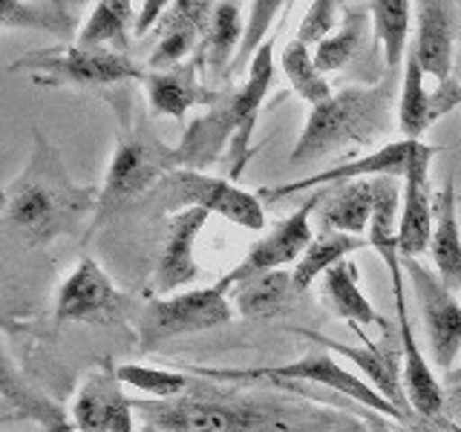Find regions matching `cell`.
<instances>
[{
    "label": "cell",
    "instance_id": "obj_1",
    "mask_svg": "<svg viewBox=\"0 0 461 432\" xmlns=\"http://www.w3.org/2000/svg\"><path fill=\"white\" fill-rule=\"evenodd\" d=\"M194 378V374H191ZM144 432H369L366 421L321 403L234 392L191 381L170 400H133Z\"/></svg>",
    "mask_w": 461,
    "mask_h": 432
},
{
    "label": "cell",
    "instance_id": "obj_2",
    "mask_svg": "<svg viewBox=\"0 0 461 432\" xmlns=\"http://www.w3.org/2000/svg\"><path fill=\"white\" fill-rule=\"evenodd\" d=\"M98 191L72 182L58 150L43 133H35L29 165L4 191L6 234L23 248H47L58 237H78L84 222L95 220Z\"/></svg>",
    "mask_w": 461,
    "mask_h": 432
},
{
    "label": "cell",
    "instance_id": "obj_3",
    "mask_svg": "<svg viewBox=\"0 0 461 432\" xmlns=\"http://www.w3.org/2000/svg\"><path fill=\"white\" fill-rule=\"evenodd\" d=\"M395 90V72L384 69V78L375 86H346L323 104L312 107L288 162L309 165L314 158L355 153L381 141L393 130Z\"/></svg>",
    "mask_w": 461,
    "mask_h": 432
},
{
    "label": "cell",
    "instance_id": "obj_4",
    "mask_svg": "<svg viewBox=\"0 0 461 432\" xmlns=\"http://www.w3.org/2000/svg\"><path fill=\"white\" fill-rule=\"evenodd\" d=\"M274 78V38L263 43L249 67V81L237 90L222 93V98L208 110V115L191 122L179 141L182 167L205 170L220 158L230 141V150L249 153V136L254 130L257 112L263 107L266 93Z\"/></svg>",
    "mask_w": 461,
    "mask_h": 432
},
{
    "label": "cell",
    "instance_id": "obj_5",
    "mask_svg": "<svg viewBox=\"0 0 461 432\" xmlns=\"http://www.w3.org/2000/svg\"><path fill=\"white\" fill-rule=\"evenodd\" d=\"M182 167V156L176 148H167L162 139L148 127V122L139 119L133 124H124L115 153L110 158V167L104 173V184L98 191L95 225H101L113 211H119L124 202L144 191H156V184L167 179L170 173Z\"/></svg>",
    "mask_w": 461,
    "mask_h": 432
},
{
    "label": "cell",
    "instance_id": "obj_6",
    "mask_svg": "<svg viewBox=\"0 0 461 432\" xmlns=\"http://www.w3.org/2000/svg\"><path fill=\"white\" fill-rule=\"evenodd\" d=\"M179 372L194 374V378L202 381H222V383H251V381H274V383H314L323 389H335V392L352 398L360 407H366L369 412H378L398 421L401 427L410 424L407 415L398 412L386 398H381L375 389L360 381L357 374H352L349 369H343L335 355L326 349H314L309 355H303L292 364L283 366H254V369H220V366H194V364H182Z\"/></svg>",
    "mask_w": 461,
    "mask_h": 432
},
{
    "label": "cell",
    "instance_id": "obj_7",
    "mask_svg": "<svg viewBox=\"0 0 461 432\" xmlns=\"http://www.w3.org/2000/svg\"><path fill=\"white\" fill-rule=\"evenodd\" d=\"M9 72H29L41 86H78V90L148 78V69L133 64L127 55L113 50H86L78 43L26 52L9 67Z\"/></svg>",
    "mask_w": 461,
    "mask_h": 432
},
{
    "label": "cell",
    "instance_id": "obj_8",
    "mask_svg": "<svg viewBox=\"0 0 461 432\" xmlns=\"http://www.w3.org/2000/svg\"><path fill=\"white\" fill-rule=\"evenodd\" d=\"M153 196H156V208L170 213L199 208L249 230H259L266 225L263 202H259L257 194L242 191L230 179L208 176L202 170L179 167L176 173H170L167 179L156 184Z\"/></svg>",
    "mask_w": 461,
    "mask_h": 432
},
{
    "label": "cell",
    "instance_id": "obj_9",
    "mask_svg": "<svg viewBox=\"0 0 461 432\" xmlns=\"http://www.w3.org/2000/svg\"><path fill=\"white\" fill-rule=\"evenodd\" d=\"M230 317H234V306L220 285L150 300L139 317V349L153 352L173 338L220 328L230 323Z\"/></svg>",
    "mask_w": 461,
    "mask_h": 432
},
{
    "label": "cell",
    "instance_id": "obj_10",
    "mask_svg": "<svg viewBox=\"0 0 461 432\" xmlns=\"http://www.w3.org/2000/svg\"><path fill=\"white\" fill-rule=\"evenodd\" d=\"M297 335L309 338L312 343H317L321 349L331 352V355H343L349 357L352 364L364 372L366 383L378 392L381 398H386L398 412L407 415V421L415 418V410L410 403V395H407V386H403V349H401V335L398 328H384V340L381 343H369V338L364 335V328L360 326H352L355 335L364 340V346H346V343H338L321 331H312V328H294Z\"/></svg>",
    "mask_w": 461,
    "mask_h": 432
},
{
    "label": "cell",
    "instance_id": "obj_11",
    "mask_svg": "<svg viewBox=\"0 0 461 432\" xmlns=\"http://www.w3.org/2000/svg\"><path fill=\"white\" fill-rule=\"evenodd\" d=\"M401 263H403V274H407L415 288L432 364L444 372H453V364L461 352V302L441 283L436 271L418 263V256H407V259L401 256Z\"/></svg>",
    "mask_w": 461,
    "mask_h": 432
},
{
    "label": "cell",
    "instance_id": "obj_12",
    "mask_svg": "<svg viewBox=\"0 0 461 432\" xmlns=\"http://www.w3.org/2000/svg\"><path fill=\"white\" fill-rule=\"evenodd\" d=\"M384 263H386L389 274H393L395 320H398V335H401V349H403V386H407L410 403L418 418H424V421L453 432L450 421L444 418V389L415 343V331H412L410 311H407V283H403L407 274H403L401 254L384 259Z\"/></svg>",
    "mask_w": 461,
    "mask_h": 432
},
{
    "label": "cell",
    "instance_id": "obj_13",
    "mask_svg": "<svg viewBox=\"0 0 461 432\" xmlns=\"http://www.w3.org/2000/svg\"><path fill=\"white\" fill-rule=\"evenodd\" d=\"M314 211H317V194L303 202L292 216H285L268 237L254 242L251 251L242 256V263L237 268H230L216 285L228 294V288H237V285L249 283L254 277H263V274H271V271H283L285 266H297V259L306 254V248L314 239V234H312V213Z\"/></svg>",
    "mask_w": 461,
    "mask_h": 432
},
{
    "label": "cell",
    "instance_id": "obj_14",
    "mask_svg": "<svg viewBox=\"0 0 461 432\" xmlns=\"http://www.w3.org/2000/svg\"><path fill=\"white\" fill-rule=\"evenodd\" d=\"M127 309V297L93 256H84L61 283L55 300V323H110Z\"/></svg>",
    "mask_w": 461,
    "mask_h": 432
},
{
    "label": "cell",
    "instance_id": "obj_15",
    "mask_svg": "<svg viewBox=\"0 0 461 432\" xmlns=\"http://www.w3.org/2000/svg\"><path fill=\"white\" fill-rule=\"evenodd\" d=\"M72 421L78 432H133L136 407L122 392V378L113 360H101L84 378L72 403Z\"/></svg>",
    "mask_w": 461,
    "mask_h": 432
},
{
    "label": "cell",
    "instance_id": "obj_16",
    "mask_svg": "<svg viewBox=\"0 0 461 432\" xmlns=\"http://www.w3.org/2000/svg\"><path fill=\"white\" fill-rule=\"evenodd\" d=\"M415 144L418 141H393V144H384V148L372 150L366 156L355 158V162H346V165H335L326 173H314L309 179H297V182H285L277 187H259L257 196L259 199H283V196H294V194H306L314 191V187H329V184H338V182H355V179H378V176H401L407 173L410 167V158L415 153Z\"/></svg>",
    "mask_w": 461,
    "mask_h": 432
},
{
    "label": "cell",
    "instance_id": "obj_17",
    "mask_svg": "<svg viewBox=\"0 0 461 432\" xmlns=\"http://www.w3.org/2000/svg\"><path fill=\"white\" fill-rule=\"evenodd\" d=\"M456 4L441 0H421L415 4V43L412 55L424 76L436 78L438 84L453 78L456 72V35L461 14Z\"/></svg>",
    "mask_w": 461,
    "mask_h": 432
},
{
    "label": "cell",
    "instance_id": "obj_18",
    "mask_svg": "<svg viewBox=\"0 0 461 432\" xmlns=\"http://www.w3.org/2000/svg\"><path fill=\"white\" fill-rule=\"evenodd\" d=\"M436 148L418 141L403 173V202H401V225H398V251L401 256H418L429 248L432 239V194H429V162Z\"/></svg>",
    "mask_w": 461,
    "mask_h": 432
},
{
    "label": "cell",
    "instance_id": "obj_19",
    "mask_svg": "<svg viewBox=\"0 0 461 432\" xmlns=\"http://www.w3.org/2000/svg\"><path fill=\"white\" fill-rule=\"evenodd\" d=\"M208 216L211 213L199 211V208L170 216L167 242H165L162 254H158V263H156L153 280H150V292L156 294V300L170 294V292H176V288H182V285H191L199 277L194 245H196L199 230L205 228Z\"/></svg>",
    "mask_w": 461,
    "mask_h": 432
},
{
    "label": "cell",
    "instance_id": "obj_20",
    "mask_svg": "<svg viewBox=\"0 0 461 432\" xmlns=\"http://www.w3.org/2000/svg\"><path fill=\"white\" fill-rule=\"evenodd\" d=\"M211 0H176L158 23V43L153 47L148 67L153 72H165L185 64L187 55H196L199 40L205 35L208 21L213 14Z\"/></svg>",
    "mask_w": 461,
    "mask_h": 432
},
{
    "label": "cell",
    "instance_id": "obj_21",
    "mask_svg": "<svg viewBox=\"0 0 461 432\" xmlns=\"http://www.w3.org/2000/svg\"><path fill=\"white\" fill-rule=\"evenodd\" d=\"M144 93H148L150 110L156 115H170V119H185V112L194 107L211 110L222 98V93L205 84V69L196 58L165 72H148Z\"/></svg>",
    "mask_w": 461,
    "mask_h": 432
},
{
    "label": "cell",
    "instance_id": "obj_22",
    "mask_svg": "<svg viewBox=\"0 0 461 432\" xmlns=\"http://www.w3.org/2000/svg\"><path fill=\"white\" fill-rule=\"evenodd\" d=\"M375 179H355L329 184L317 194V222L321 234H349L360 237L372 220Z\"/></svg>",
    "mask_w": 461,
    "mask_h": 432
},
{
    "label": "cell",
    "instance_id": "obj_23",
    "mask_svg": "<svg viewBox=\"0 0 461 432\" xmlns=\"http://www.w3.org/2000/svg\"><path fill=\"white\" fill-rule=\"evenodd\" d=\"M0 386H4V424L12 421H38L47 432H78L76 427H69L64 410L52 403L47 395H41L38 389L23 381V374H18L12 357L4 355V374H0Z\"/></svg>",
    "mask_w": 461,
    "mask_h": 432
},
{
    "label": "cell",
    "instance_id": "obj_24",
    "mask_svg": "<svg viewBox=\"0 0 461 432\" xmlns=\"http://www.w3.org/2000/svg\"><path fill=\"white\" fill-rule=\"evenodd\" d=\"M458 199L456 187L447 179L441 191L432 194V239H429V254L436 263V274L450 292H461V230H458Z\"/></svg>",
    "mask_w": 461,
    "mask_h": 432
},
{
    "label": "cell",
    "instance_id": "obj_25",
    "mask_svg": "<svg viewBox=\"0 0 461 432\" xmlns=\"http://www.w3.org/2000/svg\"><path fill=\"white\" fill-rule=\"evenodd\" d=\"M242 6L240 4H216L208 21L205 35L199 40L196 61L205 69V81H222L230 72V58H237V43H242Z\"/></svg>",
    "mask_w": 461,
    "mask_h": 432
},
{
    "label": "cell",
    "instance_id": "obj_26",
    "mask_svg": "<svg viewBox=\"0 0 461 432\" xmlns=\"http://www.w3.org/2000/svg\"><path fill=\"white\" fill-rule=\"evenodd\" d=\"M321 300L329 306V311L340 317L343 323L349 326H381L389 328L393 323L384 320V317L375 311L372 302L364 297L357 285V266L355 263H340L335 266L329 274H323V283H321Z\"/></svg>",
    "mask_w": 461,
    "mask_h": 432
},
{
    "label": "cell",
    "instance_id": "obj_27",
    "mask_svg": "<svg viewBox=\"0 0 461 432\" xmlns=\"http://www.w3.org/2000/svg\"><path fill=\"white\" fill-rule=\"evenodd\" d=\"M78 14L72 4H21V0H6L0 6V29H26V32H47L55 35L58 40H64V47H69L72 38H78L76 32Z\"/></svg>",
    "mask_w": 461,
    "mask_h": 432
},
{
    "label": "cell",
    "instance_id": "obj_28",
    "mask_svg": "<svg viewBox=\"0 0 461 432\" xmlns=\"http://www.w3.org/2000/svg\"><path fill=\"white\" fill-rule=\"evenodd\" d=\"M133 9L136 6L127 4V0H98V4H93L86 23L78 29L76 43L86 50H113L127 55L130 26H136Z\"/></svg>",
    "mask_w": 461,
    "mask_h": 432
},
{
    "label": "cell",
    "instance_id": "obj_29",
    "mask_svg": "<svg viewBox=\"0 0 461 432\" xmlns=\"http://www.w3.org/2000/svg\"><path fill=\"white\" fill-rule=\"evenodd\" d=\"M294 292L297 288L292 271L285 268L271 271L234 288V311L249 317V320H263V317L283 314V309L292 306Z\"/></svg>",
    "mask_w": 461,
    "mask_h": 432
},
{
    "label": "cell",
    "instance_id": "obj_30",
    "mask_svg": "<svg viewBox=\"0 0 461 432\" xmlns=\"http://www.w3.org/2000/svg\"><path fill=\"white\" fill-rule=\"evenodd\" d=\"M360 248H369V242L364 237H349V234H317L312 239V245L306 248L297 259V266L292 268V277H294V288L303 294L309 292L312 283L317 277H323L335 266L346 263L355 251Z\"/></svg>",
    "mask_w": 461,
    "mask_h": 432
},
{
    "label": "cell",
    "instance_id": "obj_31",
    "mask_svg": "<svg viewBox=\"0 0 461 432\" xmlns=\"http://www.w3.org/2000/svg\"><path fill=\"white\" fill-rule=\"evenodd\" d=\"M410 0H375L369 4V18L375 29V40L384 47V69L398 72L407 64V38H410Z\"/></svg>",
    "mask_w": 461,
    "mask_h": 432
},
{
    "label": "cell",
    "instance_id": "obj_32",
    "mask_svg": "<svg viewBox=\"0 0 461 432\" xmlns=\"http://www.w3.org/2000/svg\"><path fill=\"white\" fill-rule=\"evenodd\" d=\"M375 184V205L369 220V248L381 259L401 254L398 251V225H401V202H403V184L395 176H378Z\"/></svg>",
    "mask_w": 461,
    "mask_h": 432
},
{
    "label": "cell",
    "instance_id": "obj_33",
    "mask_svg": "<svg viewBox=\"0 0 461 432\" xmlns=\"http://www.w3.org/2000/svg\"><path fill=\"white\" fill-rule=\"evenodd\" d=\"M432 122H436V115H432V95L427 93L424 72L410 50L407 64H403L401 93H398V130L403 141H421Z\"/></svg>",
    "mask_w": 461,
    "mask_h": 432
},
{
    "label": "cell",
    "instance_id": "obj_34",
    "mask_svg": "<svg viewBox=\"0 0 461 432\" xmlns=\"http://www.w3.org/2000/svg\"><path fill=\"white\" fill-rule=\"evenodd\" d=\"M366 21H369V6H364V9L349 6L343 14L340 26L312 52L314 64L323 76L326 72L343 69L357 55V50L364 47V38H366Z\"/></svg>",
    "mask_w": 461,
    "mask_h": 432
},
{
    "label": "cell",
    "instance_id": "obj_35",
    "mask_svg": "<svg viewBox=\"0 0 461 432\" xmlns=\"http://www.w3.org/2000/svg\"><path fill=\"white\" fill-rule=\"evenodd\" d=\"M280 67L285 72V81L292 84V90L306 101V104L317 107L323 101L331 98V86L326 76L314 64V55L306 43H300L297 38L285 43V50L280 55Z\"/></svg>",
    "mask_w": 461,
    "mask_h": 432
},
{
    "label": "cell",
    "instance_id": "obj_36",
    "mask_svg": "<svg viewBox=\"0 0 461 432\" xmlns=\"http://www.w3.org/2000/svg\"><path fill=\"white\" fill-rule=\"evenodd\" d=\"M119 378L127 386H136L141 392L153 395L156 400H170L179 398L191 389V374L187 372H167V369H156V366H136V364H124L119 366Z\"/></svg>",
    "mask_w": 461,
    "mask_h": 432
},
{
    "label": "cell",
    "instance_id": "obj_37",
    "mask_svg": "<svg viewBox=\"0 0 461 432\" xmlns=\"http://www.w3.org/2000/svg\"><path fill=\"white\" fill-rule=\"evenodd\" d=\"M283 9V4H277V0H257V4H251V18H249V29H245L242 35V43H240V55L234 58V64H230V72L228 78L240 76V72L245 67H251L254 55L263 50V43L268 40V26L274 23V18H277V12Z\"/></svg>",
    "mask_w": 461,
    "mask_h": 432
},
{
    "label": "cell",
    "instance_id": "obj_38",
    "mask_svg": "<svg viewBox=\"0 0 461 432\" xmlns=\"http://www.w3.org/2000/svg\"><path fill=\"white\" fill-rule=\"evenodd\" d=\"M338 4H331V0H314L309 6L306 18H303L300 29H297V40L306 43V47L314 52L321 43L335 32L338 26Z\"/></svg>",
    "mask_w": 461,
    "mask_h": 432
},
{
    "label": "cell",
    "instance_id": "obj_39",
    "mask_svg": "<svg viewBox=\"0 0 461 432\" xmlns=\"http://www.w3.org/2000/svg\"><path fill=\"white\" fill-rule=\"evenodd\" d=\"M167 9H170V4H165V0H148V4H139V18H136V26H133V35L144 38L153 26L158 29V23H162Z\"/></svg>",
    "mask_w": 461,
    "mask_h": 432
},
{
    "label": "cell",
    "instance_id": "obj_40",
    "mask_svg": "<svg viewBox=\"0 0 461 432\" xmlns=\"http://www.w3.org/2000/svg\"><path fill=\"white\" fill-rule=\"evenodd\" d=\"M403 432H447V429H441V427L429 424V421H424V418L415 415L410 424H403Z\"/></svg>",
    "mask_w": 461,
    "mask_h": 432
},
{
    "label": "cell",
    "instance_id": "obj_41",
    "mask_svg": "<svg viewBox=\"0 0 461 432\" xmlns=\"http://www.w3.org/2000/svg\"><path fill=\"white\" fill-rule=\"evenodd\" d=\"M366 427H369V432H395L378 412H369V415H366Z\"/></svg>",
    "mask_w": 461,
    "mask_h": 432
},
{
    "label": "cell",
    "instance_id": "obj_42",
    "mask_svg": "<svg viewBox=\"0 0 461 432\" xmlns=\"http://www.w3.org/2000/svg\"><path fill=\"white\" fill-rule=\"evenodd\" d=\"M444 381H447V386L461 389V366H458V369H453V372H447V374H444Z\"/></svg>",
    "mask_w": 461,
    "mask_h": 432
},
{
    "label": "cell",
    "instance_id": "obj_43",
    "mask_svg": "<svg viewBox=\"0 0 461 432\" xmlns=\"http://www.w3.org/2000/svg\"><path fill=\"white\" fill-rule=\"evenodd\" d=\"M456 76H458V81H461V67L456 64Z\"/></svg>",
    "mask_w": 461,
    "mask_h": 432
},
{
    "label": "cell",
    "instance_id": "obj_44",
    "mask_svg": "<svg viewBox=\"0 0 461 432\" xmlns=\"http://www.w3.org/2000/svg\"><path fill=\"white\" fill-rule=\"evenodd\" d=\"M458 35H461V21H458ZM458 67H461V58H458V61H456Z\"/></svg>",
    "mask_w": 461,
    "mask_h": 432
},
{
    "label": "cell",
    "instance_id": "obj_45",
    "mask_svg": "<svg viewBox=\"0 0 461 432\" xmlns=\"http://www.w3.org/2000/svg\"><path fill=\"white\" fill-rule=\"evenodd\" d=\"M41 432H47V429H41Z\"/></svg>",
    "mask_w": 461,
    "mask_h": 432
}]
</instances>
